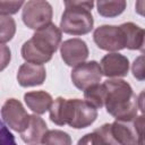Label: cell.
<instances>
[{"mask_svg":"<svg viewBox=\"0 0 145 145\" xmlns=\"http://www.w3.org/2000/svg\"><path fill=\"white\" fill-rule=\"evenodd\" d=\"M106 88L105 109L116 120L133 121L138 112V96L134 93L129 83L123 79H106L104 83Z\"/></svg>","mask_w":145,"mask_h":145,"instance_id":"1","label":"cell"},{"mask_svg":"<svg viewBox=\"0 0 145 145\" xmlns=\"http://www.w3.org/2000/svg\"><path fill=\"white\" fill-rule=\"evenodd\" d=\"M61 29L53 23L35 31L33 36L24 42L20 54L26 62L43 65L52 59V56L61 45Z\"/></svg>","mask_w":145,"mask_h":145,"instance_id":"2","label":"cell"},{"mask_svg":"<svg viewBox=\"0 0 145 145\" xmlns=\"http://www.w3.org/2000/svg\"><path fill=\"white\" fill-rule=\"evenodd\" d=\"M93 1H65V11L60 19L61 32L70 35L88 34L94 26V18L91 12Z\"/></svg>","mask_w":145,"mask_h":145,"instance_id":"3","label":"cell"},{"mask_svg":"<svg viewBox=\"0 0 145 145\" xmlns=\"http://www.w3.org/2000/svg\"><path fill=\"white\" fill-rule=\"evenodd\" d=\"M97 118V109L86 100L67 99L65 105V125L75 129L89 127Z\"/></svg>","mask_w":145,"mask_h":145,"instance_id":"4","label":"cell"},{"mask_svg":"<svg viewBox=\"0 0 145 145\" xmlns=\"http://www.w3.org/2000/svg\"><path fill=\"white\" fill-rule=\"evenodd\" d=\"M53 16L52 6L44 0H31L25 2L22 11L23 23L31 29H40L51 24Z\"/></svg>","mask_w":145,"mask_h":145,"instance_id":"5","label":"cell"},{"mask_svg":"<svg viewBox=\"0 0 145 145\" xmlns=\"http://www.w3.org/2000/svg\"><path fill=\"white\" fill-rule=\"evenodd\" d=\"M95 44L104 51L116 52L126 49V35L121 26L102 25L95 28L93 33Z\"/></svg>","mask_w":145,"mask_h":145,"instance_id":"6","label":"cell"},{"mask_svg":"<svg viewBox=\"0 0 145 145\" xmlns=\"http://www.w3.org/2000/svg\"><path fill=\"white\" fill-rule=\"evenodd\" d=\"M1 118V122H3L7 127L15 131L23 133L29 123L31 114L27 113L20 101L16 99H8L2 104Z\"/></svg>","mask_w":145,"mask_h":145,"instance_id":"7","label":"cell"},{"mask_svg":"<svg viewBox=\"0 0 145 145\" xmlns=\"http://www.w3.org/2000/svg\"><path fill=\"white\" fill-rule=\"evenodd\" d=\"M103 72L97 61L91 60L83 62L71 70L70 78L72 84L80 91H85L88 87L99 84L102 79Z\"/></svg>","mask_w":145,"mask_h":145,"instance_id":"8","label":"cell"},{"mask_svg":"<svg viewBox=\"0 0 145 145\" xmlns=\"http://www.w3.org/2000/svg\"><path fill=\"white\" fill-rule=\"evenodd\" d=\"M60 54L63 62L69 67H76L88 58L89 51L85 41L78 37L66 40L60 45Z\"/></svg>","mask_w":145,"mask_h":145,"instance_id":"9","label":"cell"},{"mask_svg":"<svg viewBox=\"0 0 145 145\" xmlns=\"http://www.w3.org/2000/svg\"><path fill=\"white\" fill-rule=\"evenodd\" d=\"M100 66L103 76L109 78H119L128 75L129 71V60L126 56L118 52H110L105 54L101 61Z\"/></svg>","mask_w":145,"mask_h":145,"instance_id":"10","label":"cell"},{"mask_svg":"<svg viewBox=\"0 0 145 145\" xmlns=\"http://www.w3.org/2000/svg\"><path fill=\"white\" fill-rule=\"evenodd\" d=\"M46 71L43 65L31 62L23 63L17 71V82L22 87H32L42 85L45 82Z\"/></svg>","mask_w":145,"mask_h":145,"instance_id":"11","label":"cell"},{"mask_svg":"<svg viewBox=\"0 0 145 145\" xmlns=\"http://www.w3.org/2000/svg\"><path fill=\"white\" fill-rule=\"evenodd\" d=\"M48 133L45 121L39 114H31L29 123L26 129L20 133V138L24 143L29 145H40L43 143L44 136Z\"/></svg>","mask_w":145,"mask_h":145,"instance_id":"12","label":"cell"},{"mask_svg":"<svg viewBox=\"0 0 145 145\" xmlns=\"http://www.w3.org/2000/svg\"><path fill=\"white\" fill-rule=\"evenodd\" d=\"M111 135L118 145H137V133L133 121H113Z\"/></svg>","mask_w":145,"mask_h":145,"instance_id":"13","label":"cell"},{"mask_svg":"<svg viewBox=\"0 0 145 145\" xmlns=\"http://www.w3.org/2000/svg\"><path fill=\"white\" fill-rule=\"evenodd\" d=\"M24 101L28 109H31L34 114H43L50 110L53 99L51 94L45 91H31L24 94Z\"/></svg>","mask_w":145,"mask_h":145,"instance_id":"14","label":"cell"},{"mask_svg":"<svg viewBox=\"0 0 145 145\" xmlns=\"http://www.w3.org/2000/svg\"><path fill=\"white\" fill-rule=\"evenodd\" d=\"M77 145H118L111 135V123H104L94 131L84 135Z\"/></svg>","mask_w":145,"mask_h":145,"instance_id":"15","label":"cell"},{"mask_svg":"<svg viewBox=\"0 0 145 145\" xmlns=\"http://www.w3.org/2000/svg\"><path fill=\"white\" fill-rule=\"evenodd\" d=\"M126 1L125 0H116V1H104V0H99L96 2V8L99 15L106 17V18H112L121 15L125 9H126Z\"/></svg>","mask_w":145,"mask_h":145,"instance_id":"16","label":"cell"},{"mask_svg":"<svg viewBox=\"0 0 145 145\" xmlns=\"http://www.w3.org/2000/svg\"><path fill=\"white\" fill-rule=\"evenodd\" d=\"M106 88L104 84H95L84 91V99L96 109H101L105 104Z\"/></svg>","mask_w":145,"mask_h":145,"instance_id":"17","label":"cell"},{"mask_svg":"<svg viewBox=\"0 0 145 145\" xmlns=\"http://www.w3.org/2000/svg\"><path fill=\"white\" fill-rule=\"evenodd\" d=\"M125 32L126 35V48L129 50H138L139 46V42L142 39V33H143V28H140L138 25H136L135 23L128 22V23H123L120 25Z\"/></svg>","mask_w":145,"mask_h":145,"instance_id":"18","label":"cell"},{"mask_svg":"<svg viewBox=\"0 0 145 145\" xmlns=\"http://www.w3.org/2000/svg\"><path fill=\"white\" fill-rule=\"evenodd\" d=\"M42 145H71V137L68 133L59 129L48 130Z\"/></svg>","mask_w":145,"mask_h":145,"instance_id":"19","label":"cell"},{"mask_svg":"<svg viewBox=\"0 0 145 145\" xmlns=\"http://www.w3.org/2000/svg\"><path fill=\"white\" fill-rule=\"evenodd\" d=\"M66 100L65 97L62 96H59L57 97L50 110H49V113H50V120L58 125V126H63L65 125V105H66Z\"/></svg>","mask_w":145,"mask_h":145,"instance_id":"20","label":"cell"},{"mask_svg":"<svg viewBox=\"0 0 145 145\" xmlns=\"http://www.w3.org/2000/svg\"><path fill=\"white\" fill-rule=\"evenodd\" d=\"M0 24H1V33H0V41L1 44L10 41L16 32V23L15 19L10 16H0Z\"/></svg>","mask_w":145,"mask_h":145,"instance_id":"21","label":"cell"},{"mask_svg":"<svg viewBox=\"0 0 145 145\" xmlns=\"http://www.w3.org/2000/svg\"><path fill=\"white\" fill-rule=\"evenodd\" d=\"M133 76L137 80H145V56H138L131 65Z\"/></svg>","mask_w":145,"mask_h":145,"instance_id":"22","label":"cell"},{"mask_svg":"<svg viewBox=\"0 0 145 145\" xmlns=\"http://www.w3.org/2000/svg\"><path fill=\"white\" fill-rule=\"evenodd\" d=\"M24 1H1L0 2V16H9L16 14L22 6H24Z\"/></svg>","mask_w":145,"mask_h":145,"instance_id":"23","label":"cell"},{"mask_svg":"<svg viewBox=\"0 0 145 145\" xmlns=\"http://www.w3.org/2000/svg\"><path fill=\"white\" fill-rule=\"evenodd\" d=\"M133 122L137 133V145H145V114L137 116Z\"/></svg>","mask_w":145,"mask_h":145,"instance_id":"24","label":"cell"},{"mask_svg":"<svg viewBox=\"0 0 145 145\" xmlns=\"http://www.w3.org/2000/svg\"><path fill=\"white\" fill-rule=\"evenodd\" d=\"M1 145H17L15 140V136L9 131L8 127L1 122Z\"/></svg>","mask_w":145,"mask_h":145,"instance_id":"25","label":"cell"},{"mask_svg":"<svg viewBox=\"0 0 145 145\" xmlns=\"http://www.w3.org/2000/svg\"><path fill=\"white\" fill-rule=\"evenodd\" d=\"M2 46V67L1 69H5V67L8 65V62L10 61V50L6 46V44H1Z\"/></svg>","mask_w":145,"mask_h":145,"instance_id":"26","label":"cell"},{"mask_svg":"<svg viewBox=\"0 0 145 145\" xmlns=\"http://www.w3.org/2000/svg\"><path fill=\"white\" fill-rule=\"evenodd\" d=\"M137 102H138V110L142 112V114H145V88L139 93Z\"/></svg>","mask_w":145,"mask_h":145,"instance_id":"27","label":"cell"},{"mask_svg":"<svg viewBox=\"0 0 145 145\" xmlns=\"http://www.w3.org/2000/svg\"><path fill=\"white\" fill-rule=\"evenodd\" d=\"M135 11L145 17V0H137L136 3H135Z\"/></svg>","mask_w":145,"mask_h":145,"instance_id":"28","label":"cell"},{"mask_svg":"<svg viewBox=\"0 0 145 145\" xmlns=\"http://www.w3.org/2000/svg\"><path fill=\"white\" fill-rule=\"evenodd\" d=\"M138 51L143 56H145V29H143V33H142V39H140V42H139Z\"/></svg>","mask_w":145,"mask_h":145,"instance_id":"29","label":"cell"}]
</instances>
